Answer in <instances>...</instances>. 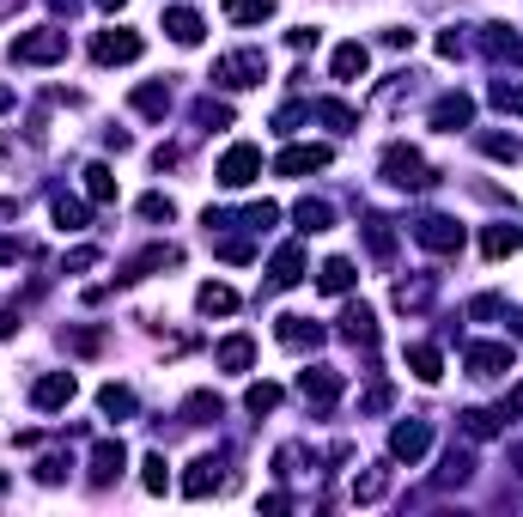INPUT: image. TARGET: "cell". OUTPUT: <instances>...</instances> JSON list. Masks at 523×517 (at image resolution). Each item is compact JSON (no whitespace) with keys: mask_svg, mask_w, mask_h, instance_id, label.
Masks as SVG:
<instances>
[{"mask_svg":"<svg viewBox=\"0 0 523 517\" xmlns=\"http://www.w3.org/2000/svg\"><path fill=\"white\" fill-rule=\"evenodd\" d=\"M195 305H201L207 317H226V311H238V292H232V286H219V280H207V286L195 292Z\"/></svg>","mask_w":523,"mask_h":517,"instance_id":"17","label":"cell"},{"mask_svg":"<svg viewBox=\"0 0 523 517\" xmlns=\"http://www.w3.org/2000/svg\"><path fill=\"white\" fill-rule=\"evenodd\" d=\"M244 408H250V414H268V408H280V384H250Z\"/></svg>","mask_w":523,"mask_h":517,"instance_id":"31","label":"cell"},{"mask_svg":"<svg viewBox=\"0 0 523 517\" xmlns=\"http://www.w3.org/2000/svg\"><path fill=\"white\" fill-rule=\"evenodd\" d=\"M371 67V55H365V43H341L335 49V80H359V73Z\"/></svg>","mask_w":523,"mask_h":517,"instance_id":"20","label":"cell"},{"mask_svg":"<svg viewBox=\"0 0 523 517\" xmlns=\"http://www.w3.org/2000/svg\"><path fill=\"white\" fill-rule=\"evenodd\" d=\"M226 372H250V359H256V341L250 335H232V341H219V353H213Z\"/></svg>","mask_w":523,"mask_h":517,"instance_id":"16","label":"cell"},{"mask_svg":"<svg viewBox=\"0 0 523 517\" xmlns=\"http://www.w3.org/2000/svg\"><path fill=\"white\" fill-rule=\"evenodd\" d=\"M511 414H523V384H517V396H511Z\"/></svg>","mask_w":523,"mask_h":517,"instance_id":"42","label":"cell"},{"mask_svg":"<svg viewBox=\"0 0 523 517\" xmlns=\"http://www.w3.org/2000/svg\"><path fill=\"white\" fill-rule=\"evenodd\" d=\"M67 469H73V463H67V457H49V463H43V469H37V481H61V475H67Z\"/></svg>","mask_w":523,"mask_h":517,"instance_id":"39","label":"cell"},{"mask_svg":"<svg viewBox=\"0 0 523 517\" xmlns=\"http://www.w3.org/2000/svg\"><path fill=\"white\" fill-rule=\"evenodd\" d=\"M86 189H92V201H116V177H110L104 165H92V171H86Z\"/></svg>","mask_w":523,"mask_h":517,"instance_id":"32","label":"cell"},{"mask_svg":"<svg viewBox=\"0 0 523 517\" xmlns=\"http://www.w3.org/2000/svg\"><path fill=\"white\" fill-rule=\"evenodd\" d=\"M0 487H7V475H0Z\"/></svg>","mask_w":523,"mask_h":517,"instance_id":"44","label":"cell"},{"mask_svg":"<svg viewBox=\"0 0 523 517\" xmlns=\"http://www.w3.org/2000/svg\"><path fill=\"white\" fill-rule=\"evenodd\" d=\"M384 177L396 189H426L432 183V171H426V159L414 153V146H390V153H384Z\"/></svg>","mask_w":523,"mask_h":517,"instance_id":"2","label":"cell"},{"mask_svg":"<svg viewBox=\"0 0 523 517\" xmlns=\"http://www.w3.org/2000/svg\"><path fill=\"white\" fill-rule=\"evenodd\" d=\"M517 244H523V232H517V226H487V238H481V250H487L493 262H499V256H511Z\"/></svg>","mask_w":523,"mask_h":517,"instance_id":"23","label":"cell"},{"mask_svg":"<svg viewBox=\"0 0 523 517\" xmlns=\"http://www.w3.org/2000/svg\"><path fill=\"white\" fill-rule=\"evenodd\" d=\"M140 481H146V493H165V487H171V469H165V457H146V475H140Z\"/></svg>","mask_w":523,"mask_h":517,"instance_id":"36","label":"cell"},{"mask_svg":"<svg viewBox=\"0 0 523 517\" xmlns=\"http://www.w3.org/2000/svg\"><path fill=\"white\" fill-rule=\"evenodd\" d=\"M298 280H305V250L286 244V250L274 256V286H298Z\"/></svg>","mask_w":523,"mask_h":517,"instance_id":"19","label":"cell"},{"mask_svg":"<svg viewBox=\"0 0 523 517\" xmlns=\"http://www.w3.org/2000/svg\"><path fill=\"white\" fill-rule=\"evenodd\" d=\"M298 232H329V201H298Z\"/></svg>","mask_w":523,"mask_h":517,"instance_id":"25","label":"cell"},{"mask_svg":"<svg viewBox=\"0 0 523 517\" xmlns=\"http://www.w3.org/2000/svg\"><path fill=\"white\" fill-rule=\"evenodd\" d=\"M298 390H305V402H311V408H329V402H335V390H341V378L329 372V365H317V372L298 378Z\"/></svg>","mask_w":523,"mask_h":517,"instance_id":"12","label":"cell"},{"mask_svg":"<svg viewBox=\"0 0 523 517\" xmlns=\"http://www.w3.org/2000/svg\"><path fill=\"white\" fill-rule=\"evenodd\" d=\"M505 372H511V347L505 341L469 347V378H505Z\"/></svg>","mask_w":523,"mask_h":517,"instance_id":"8","label":"cell"},{"mask_svg":"<svg viewBox=\"0 0 523 517\" xmlns=\"http://www.w3.org/2000/svg\"><path fill=\"white\" fill-rule=\"evenodd\" d=\"M25 7V0H0V19H7V13H19Z\"/></svg>","mask_w":523,"mask_h":517,"instance_id":"40","label":"cell"},{"mask_svg":"<svg viewBox=\"0 0 523 517\" xmlns=\"http://www.w3.org/2000/svg\"><path fill=\"white\" fill-rule=\"evenodd\" d=\"M341 335H347V341H359V347H371V341H378V323H371V311H365V305H353V311L341 317Z\"/></svg>","mask_w":523,"mask_h":517,"instance_id":"21","label":"cell"},{"mask_svg":"<svg viewBox=\"0 0 523 517\" xmlns=\"http://www.w3.org/2000/svg\"><path fill=\"white\" fill-rule=\"evenodd\" d=\"M55 219H61V232H80V226H86V207L61 195V201H55Z\"/></svg>","mask_w":523,"mask_h":517,"instance_id":"35","label":"cell"},{"mask_svg":"<svg viewBox=\"0 0 523 517\" xmlns=\"http://www.w3.org/2000/svg\"><path fill=\"white\" fill-rule=\"evenodd\" d=\"M323 165H329V146H286V153L274 159L280 177H311V171H323Z\"/></svg>","mask_w":523,"mask_h":517,"instance_id":"6","label":"cell"},{"mask_svg":"<svg viewBox=\"0 0 523 517\" xmlns=\"http://www.w3.org/2000/svg\"><path fill=\"white\" fill-rule=\"evenodd\" d=\"M171 213H177L171 195H146V201H140V219H171Z\"/></svg>","mask_w":523,"mask_h":517,"instance_id":"37","label":"cell"},{"mask_svg":"<svg viewBox=\"0 0 523 517\" xmlns=\"http://www.w3.org/2000/svg\"><path fill=\"white\" fill-rule=\"evenodd\" d=\"M61 55H67V31L61 25H43V31H31V37L13 43V61H31V67L37 61H61Z\"/></svg>","mask_w":523,"mask_h":517,"instance_id":"3","label":"cell"},{"mask_svg":"<svg viewBox=\"0 0 523 517\" xmlns=\"http://www.w3.org/2000/svg\"><path fill=\"white\" fill-rule=\"evenodd\" d=\"M426 438H432V432H426L420 420H408V426H396V432H390V457H402V463H414V457H426Z\"/></svg>","mask_w":523,"mask_h":517,"instance_id":"10","label":"cell"},{"mask_svg":"<svg viewBox=\"0 0 523 517\" xmlns=\"http://www.w3.org/2000/svg\"><path fill=\"white\" fill-rule=\"evenodd\" d=\"M280 341H286V347H305V341L317 347V341H323V329H317V323H305V317H280Z\"/></svg>","mask_w":523,"mask_h":517,"instance_id":"24","label":"cell"},{"mask_svg":"<svg viewBox=\"0 0 523 517\" xmlns=\"http://www.w3.org/2000/svg\"><path fill=\"white\" fill-rule=\"evenodd\" d=\"M493 104H499V110H523V86H505V80H499V86H493Z\"/></svg>","mask_w":523,"mask_h":517,"instance_id":"38","label":"cell"},{"mask_svg":"<svg viewBox=\"0 0 523 517\" xmlns=\"http://www.w3.org/2000/svg\"><path fill=\"white\" fill-rule=\"evenodd\" d=\"M7 104H13V92H7V86H0V110H7Z\"/></svg>","mask_w":523,"mask_h":517,"instance_id":"43","label":"cell"},{"mask_svg":"<svg viewBox=\"0 0 523 517\" xmlns=\"http://www.w3.org/2000/svg\"><path fill=\"white\" fill-rule=\"evenodd\" d=\"M469 110H475V104H469L463 92H451V98H438V104H432V128H444V134H457V128L469 122Z\"/></svg>","mask_w":523,"mask_h":517,"instance_id":"13","label":"cell"},{"mask_svg":"<svg viewBox=\"0 0 523 517\" xmlns=\"http://www.w3.org/2000/svg\"><path fill=\"white\" fill-rule=\"evenodd\" d=\"M171 262H177V250H171V244H153L146 256H134V262H128V268H122L116 280H140V274H153V268H171Z\"/></svg>","mask_w":523,"mask_h":517,"instance_id":"18","label":"cell"},{"mask_svg":"<svg viewBox=\"0 0 523 517\" xmlns=\"http://www.w3.org/2000/svg\"><path fill=\"white\" fill-rule=\"evenodd\" d=\"M268 80V55L262 49H238L226 61H213V86H226V92H250Z\"/></svg>","mask_w":523,"mask_h":517,"instance_id":"1","label":"cell"},{"mask_svg":"<svg viewBox=\"0 0 523 517\" xmlns=\"http://www.w3.org/2000/svg\"><path fill=\"white\" fill-rule=\"evenodd\" d=\"M98 7H104V13H122V7H128V0H98Z\"/></svg>","mask_w":523,"mask_h":517,"instance_id":"41","label":"cell"},{"mask_svg":"<svg viewBox=\"0 0 523 517\" xmlns=\"http://www.w3.org/2000/svg\"><path fill=\"white\" fill-rule=\"evenodd\" d=\"M183 414H189V426H207V420H219V396H207V390H201V396H189V402H183Z\"/></svg>","mask_w":523,"mask_h":517,"instance_id":"29","label":"cell"},{"mask_svg":"<svg viewBox=\"0 0 523 517\" xmlns=\"http://www.w3.org/2000/svg\"><path fill=\"white\" fill-rule=\"evenodd\" d=\"M226 19L232 25H262V19H274V0H226Z\"/></svg>","mask_w":523,"mask_h":517,"instance_id":"22","label":"cell"},{"mask_svg":"<svg viewBox=\"0 0 523 517\" xmlns=\"http://www.w3.org/2000/svg\"><path fill=\"white\" fill-rule=\"evenodd\" d=\"M31 402H37V408H67V402H73V372H49V378H37Z\"/></svg>","mask_w":523,"mask_h":517,"instance_id":"11","label":"cell"},{"mask_svg":"<svg viewBox=\"0 0 523 517\" xmlns=\"http://www.w3.org/2000/svg\"><path fill=\"white\" fill-rule=\"evenodd\" d=\"M165 31H171V43H183V49H195L207 25H201V13H189V7H171V13H165Z\"/></svg>","mask_w":523,"mask_h":517,"instance_id":"14","label":"cell"},{"mask_svg":"<svg viewBox=\"0 0 523 517\" xmlns=\"http://www.w3.org/2000/svg\"><path fill=\"white\" fill-rule=\"evenodd\" d=\"M122 463H128L122 438H104V445L92 451V481H116V475H122Z\"/></svg>","mask_w":523,"mask_h":517,"instance_id":"15","label":"cell"},{"mask_svg":"<svg viewBox=\"0 0 523 517\" xmlns=\"http://www.w3.org/2000/svg\"><path fill=\"white\" fill-rule=\"evenodd\" d=\"M140 37L134 31H104L98 43H92V55H98V67H116V61H140Z\"/></svg>","mask_w":523,"mask_h":517,"instance_id":"7","label":"cell"},{"mask_svg":"<svg viewBox=\"0 0 523 517\" xmlns=\"http://www.w3.org/2000/svg\"><path fill=\"white\" fill-rule=\"evenodd\" d=\"M384 487H390V475H384V469H371L365 481H353V499H365V505H371V499H384Z\"/></svg>","mask_w":523,"mask_h":517,"instance_id":"34","label":"cell"},{"mask_svg":"<svg viewBox=\"0 0 523 517\" xmlns=\"http://www.w3.org/2000/svg\"><path fill=\"white\" fill-rule=\"evenodd\" d=\"M256 177H262V153H256V146H232V153L219 159V183H226V189H244Z\"/></svg>","mask_w":523,"mask_h":517,"instance_id":"5","label":"cell"},{"mask_svg":"<svg viewBox=\"0 0 523 517\" xmlns=\"http://www.w3.org/2000/svg\"><path fill=\"white\" fill-rule=\"evenodd\" d=\"M347 286H353V262H347V256L323 262V292H347Z\"/></svg>","mask_w":523,"mask_h":517,"instance_id":"27","label":"cell"},{"mask_svg":"<svg viewBox=\"0 0 523 517\" xmlns=\"http://www.w3.org/2000/svg\"><path fill=\"white\" fill-rule=\"evenodd\" d=\"M98 408L122 420V414H134V390H122V384H104V396H98Z\"/></svg>","mask_w":523,"mask_h":517,"instance_id":"28","label":"cell"},{"mask_svg":"<svg viewBox=\"0 0 523 517\" xmlns=\"http://www.w3.org/2000/svg\"><path fill=\"white\" fill-rule=\"evenodd\" d=\"M134 110L165 116V110H171V92H165V86H140V92H134Z\"/></svg>","mask_w":523,"mask_h":517,"instance_id":"30","label":"cell"},{"mask_svg":"<svg viewBox=\"0 0 523 517\" xmlns=\"http://www.w3.org/2000/svg\"><path fill=\"white\" fill-rule=\"evenodd\" d=\"M463 432H469V438H493V432H499V414L475 408V414H463Z\"/></svg>","mask_w":523,"mask_h":517,"instance_id":"33","label":"cell"},{"mask_svg":"<svg viewBox=\"0 0 523 517\" xmlns=\"http://www.w3.org/2000/svg\"><path fill=\"white\" fill-rule=\"evenodd\" d=\"M408 365L420 384H438V347H408Z\"/></svg>","mask_w":523,"mask_h":517,"instance_id":"26","label":"cell"},{"mask_svg":"<svg viewBox=\"0 0 523 517\" xmlns=\"http://www.w3.org/2000/svg\"><path fill=\"white\" fill-rule=\"evenodd\" d=\"M414 238H420L426 250H438V256H451V250H463V226H457V219H444V213H426L420 226H414Z\"/></svg>","mask_w":523,"mask_h":517,"instance_id":"4","label":"cell"},{"mask_svg":"<svg viewBox=\"0 0 523 517\" xmlns=\"http://www.w3.org/2000/svg\"><path fill=\"white\" fill-rule=\"evenodd\" d=\"M219 469H226L219 457H195V463H189V475H183V493H189V499H207V493L219 487Z\"/></svg>","mask_w":523,"mask_h":517,"instance_id":"9","label":"cell"}]
</instances>
